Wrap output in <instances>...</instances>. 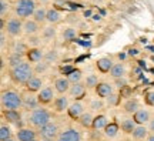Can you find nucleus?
<instances>
[{
    "mask_svg": "<svg viewBox=\"0 0 154 141\" xmlns=\"http://www.w3.org/2000/svg\"><path fill=\"white\" fill-rule=\"evenodd\" d=\"M69 107H70V103H69V97H66V94H60L53 101V109L56 113H64L69 110Z\"/></svg>",
    "mask_w": 154,
    "mask_h": 141,
    "instance_id": "9d476101",
    "label": "nucleus"
},
{
    "mask_svg": "<svg viewBox=\"0 0 154 141\" xmlns=\"http://www.w3.org/2000/svg\"><path fill=\"white\" fill-rule=\"evenodd\" d=\"M67 78H69V81L72 83V84H76V83H82V78H83V73L82 70H79V69H74V70L69 74V76H66Z\"/></svg>",
    "mask_w": 154,
    "mask_h": 141,
    "instance_id": "2f4dec72",
    "label": "nucleus"
},
{
    "mask_svg": "<svg viewBox=\"0 0 154 141\" xmlns=\"http://www.w3.org/2000/svg\"><path fill=\"white\" fill-rule=\"evenodd\" d=\"M42 141H53V140H42Z\"/></svg>",
    "mask_w": 154,
    "mask_h": 141,
    "instance_id": "864d4df0",
    "label": "nucleus"
},
{
    "mask_svg": "<svg viewBox=\"0 0 154 141\" xmlns=\"http://www.w3.org/2000/svg\"><path fill=\"white\" fill-rule=\"evenodd\" d=\"M0 30L3 32L6 30V23H5V17H0Z\"/></svg>",
    "mask_w": 154,
    "mask_h": 141,
    "instance_id": "09e8293b",
    "label": "nucleus"
},
{
    "mask_svg": "<svg viewBox=\"0 0 154 141\" xmlns=\"http://www.w3.org/2000/svg\"><path fill=\"white\" fill-rule=\"evenodd\" d=\"M113 66H114V63H113V60H111L110 57H101V59H99L97 63H96L97 70H99L100 73H103V74L110 73V70L113 69Z\"/></svg>",
    "mask_w": 154,
    "mask_h": 141,
    "instance_id": "dca6fc26",
    "label": "nucleus"
},
{
    "mask_svg": "<svg viewBox=\"0 0 154 141\" xmlns=\"http://www.w3.org/2000/svg\"><path fill=\"white\" fill-rule=\"evenodd\" d=\"M3 117L10 124H14L17 127L22 125V114L19 113V110H3Z\"/></svg>",
    "mask_w": 154,
    "mask_h": 141,
    "instance_id": "9b49d317",
    "label": "nucleus"
},
{
    "mask_svg": "<svg viewBox=\"0 0 154 141\" xmlns=\"http://www.w3.org/2000/svg\"><path fill=\"white\" fill-rule=\"evenodd\" d=\"M84 84L87 88H96V87L99 86V77L96 76V74H88L86 77V80H84Z\"/></svg>",
    "mask_w": 154,
    "mask_h": 141,
    "instance_id": "473e14b6",
    "label": "nucleus"
},
{
    "mask_svg": "<svg viewBox=\"0 0 154 141\" xmlns=\"http://www.w3.org/2000/svg\"><path fill=\"white\" fill-rule=\"evenodd\" d=\"M109 124V120H107V117L106 115H103V114H100V115H96L93 120V125H91V128L93 130H104L106 125Z\"/></svg>",
    "mask_w": 154,
    "mask_h": 141,
    "instance_id": "393cba45",
    "label": "nucleus"
},
{
    "mask_svg": "<svg viewBox=\"0 0 154 141\" xmlns=\"http://www.w3.org/2000/svg\"><path fill=\"white\" fill-rule=\"evenodd\" d=\"M26 59H27L29 63H36L37 64V63L42 61V59H44V54L38 47H30L27 54H26Z\"/></svg>",
    "mask_w": 154,
    "mask_h": 141,
    "instance_id": "f3484780",
    "label": "nucleus"
},
{
    "mask_svg": "<svg viewBox=\"0 0 154 141\" xmlns=\"http://www.w3.org/2000/svg\"><path fill=\"white\" fill-rule=\"evenodd\" d=\"M6 30H7V34L11 36V37H17L23 33V23L22 19H17V17H11L7 20L6 23Z\"/></svg>",
    "mask_w": 154,
    "mask_h": 141,
    "instance_id": "423d86ee",
    "label": "nucleus"
},
{
    "mask_svg": "<svg viewBox=\"0 0 154 141\" xmlns=\"http://www.w3.org/2000/svg\"><path fill=\"white\" fill-rule=\"evenodd\" d=\"M120 94H113V96H110V97L107 98V101H109V104H111V106H117L119 104V101H120Z\"/></svg>",
    "mask_w": 154,
    "mask_h": 141,
    "instance_id": "c03bdc74",
    "label": "nucleus"
},
{
    "mask_svg": "<svg viewBox=\"0 0 154 141\" xmlns=\"http://www.w3.org/2000/svg\"><path fill=\"white\" fill-rule=\"evenodd\" d=\"M126 66L123 64V63H116L113 66V69L110 70V76L113 78H121V77H126Z\"/></svg>",
    "mask_w": 154,
    "mask_h": 141,
    "instance_id": "b1692460",
    "label": "nucleus"
},
{
    "mask_svg": "<svg viewBox=\"0 0 154 141\" xmlns=\"http://www.w3.org/2000/svg\"><path fill=\"white\" fill-rule=\"evenodd\" d=\"M42 86H43V80H42L40 77L34 76L33 78L26 84V90H27L29 93H38V91H42V90H43Z\"/></svg>",
    "mask_w": 154,
    "mask_h": 141,
    "instance_id": "4be33fe9",
    "label": "nucleus"
},
{
    "mask_svg": "<svg viewBox=\"0 0 154 141\" xmlns=\"http://www.w3.org/2000/svg\"><path fill=\"white\" fill-rule=\"evenodd\" d=\"M133 138L137 141H141V140H147L149 138V128L146 125H137L134 131H133Z\"/></svg>",
    "mask_w": 154,
    "mask_h": 141,
    "instance_id": "5701e85b",
    "label": "nucleus"
},
{
    "mask_svg": "<svg viewBox=\"0 0 154 141\" xmlns=\"http://www.w3.org/2000/svg\"><path fill=\"white\" fill-rule=\"evenodd\" d=\"M67 114H69L70 118L79 120L83 114H84V106H83V103H80V101H74V103H72L70 104V107H69V110H67Z\"/></svg>",
    "mask_w": 154,
    "mask_h": 141,
    "instance_id": "ddd939ff",
    "label": "nucleus"
},
{
    "mask_svg": "<svg viewBox=\"0 0 154 141\" xmlns=\"http://www.w3.org/2000/svg\"><path fill=\"white\" fill-rule=\"evenodd\" d=\"M60 134V130H59V124L54 123V121H50L47 124L38 128V136L42 137L43 140H53L56 141L57 137Z\"/></svg>",
    "mask_w": 154,
    "mask_h": 141,
    "instance_id": "39448f33",
    "label": "nucleus"
},
{
    "mask_svg": "<svg viewBox=\"0 0 154 141\" xmlns=\"http://www.w3.org/2000/svg\"><path fill=\"white\" fill-rule=\"evenodd\" d=\"M114 84H116V87H119V88L121 90L123 87L128 86V81H127L126 77H121V78H116V80H114Z\"/></svg>",
    "mask_w": 154,
    "mask_h": 141,
    "instance_id": "37998d69",
    "label": "nucleus"
},
{
    "mask_svg": "<svg viewBox=\"0 0 154 141\" xmlns=\"http://www.w3.org/2000/svg\"><path fill=\"white\" fill-rule=\"evenodd\" d=\"M94 91L97 94V97L99 98H109L110 96L114 94V87L111 86L110 83H99V86L94 88Z\"/></svg>",
    "mask_w": 154,
    "mask_h": 141,
    "instance_id": "1a4fd4ad",
    "label": "nucleus"
},
{
    "mask_svg": "<svg viewBox=\"0 0 154 141\" xmlns=\"http://www.w3.org/2000/svg\"><path fill=\"white\" fill-rule=\"evenodd\" d=\"M93 120H94V117L91 115V113H84L77 121H79V124L82 125V127H84V128H91Z\"/></svg>",
    "mask_w": 154,
    "mask_h": 141,
    "instance_id": "c756f323",
    "label": "nucleus"
},
{
    "mask_svg": "<svg viewBox=\"0 0 154 141\" xmlns=\"http://www.w3.org/2000/svg\"><path fill=\"white\" fill-rule=\"evenodd\" d=\"M43 36L46 38H53L56 36V30L54 27H46L43 30Z\"/></svg>",
    "mask_w": 154,
    "mask_h": 141,
    "instance_id": "79ce46f5",
    "label": "nucleus"
},
{
    "mask_svg": "<svg viewBox=\"0 0 154 141\" xmlns=\"http://www.w3.org/2000/svg\"><path fill=\"white\" fill-rule=\"evenodd\" d=\"M49 69V63L46 61H42V63H37L36 69H34V73H44V71Z\"/></svg>",
    "mask_w": 154,
    "mask_h": 141,
    "instance_id": "a19ab883",
    "label": "nucleus"
},
{
    "mask_svg": "<svg viewBox=\"0 0 154 141\" xmlns=\"http://www.w3.org/2000/svg\"><path fill=\"white\" fill-rule=\"evenodd\" d=\"M131 94H133V88L130 86L123 87V88L120 90V97L121 98H126V100H128V98H131Z\"/></svg>",
    "mask_w": 154,
    "mask_h": 141,
    "instance_id": "e433bc0d",
    "label": "nucleus"
},
{
    "mask_svg": "<svg viewBox=\"0 0 154 141\" xmlns=\"http://www.w3.org/2000/svg\"><path fill=\"white\" fill-rule=\"evenodd\" d=\"M63 38L64 40H67V41H72V40H74V38L77 37V32H76V29H73V27H67L63 30Z\"/></svg>",
    "mask_w": 154,
    "mask_h": 141,
    "instance_id": "f704fd0d",
    "label": "nucleus"
},
{
    "mask_svg": "<svg viewBox=\"0 0 154 141\" xmlns=\"http://www.w3.org/2000/svg\"><path fill=\"white\" fill-rule=\"evenodd\" d=\"M7 10H9V3H7V0H0V17H5Z\"/></svg>",
    "mask_w": 154,
    "mask_h": 141,
    "instance_id": "ea45409f",
    "label": "nucleus"
},
{
    "mask_svg": "<svg viewBox=\"0 0 154 141\" xmlns=\"http://www.w3.org/2000/svg\"><path fill=\"white\" fill-rule=\"evenodd\" d=\"M149 131L154 133V118H151V120L149 121Z\"/></svg>",
    "mask_w": 154,
    "mask_h": 141,
    "instance_id": "8fccbe9b",
    "label": "nucleus"
},
{
    "mask_svg": "<svg viewBox=\"0 0 154 141\" xmlns=\"http://www.w3.org/2000/svg\"><path fill=\"white\" fill-rule=\"evenodd\" d=\"M23 61H24V56L19 54L16 51H13V53L9 56V66H10V69H13V67H16V66H19V64H22Z\"/></svg>",
    "mask_w": 154,
    "mask_h": 141,
    "instance_id": "7c9ffc66",
    "label": "nucleus"
},
{
    "mask_svg": "<svg viewBox=\"0 0 154 141\" xmlns=\"http://www.w3.org/2000/svg\"><path fill=\"white\" fill-rule=\"evenodd\" d=\"M29 43L32 44V46H34V47H37L40 41H38V38H37V37H30V40H29Z\"/></svg>",
    "mask_w": 154,
    "mask_h": 141,
    "instance_id": "de8ad7c7",
    "label": "nucleus"
},
{
    "mask_svg": "<svg viewBox=\"0 0 154 141\" xmlns=\"http://www.w3.org/2000/svg\"><path fill=\"white\" fill-rule=\"evenodd\" d=\"M103 101H101V98H96V100H93L91 103H90V109L94 110V111H99V110L103 109Z\"/></svg>",
    "mask_w": 154,
    "mask_h": 141,
    "instance_id": "4c0bfd02",
    "label": "nucleus"
},
{
    "mask_svg": "<svg viewBox=\"0 0 154 141\" xmlns=\"http://www.w3.org/2000/svg\"><path fill=\"white\" fill-rule=\"evenodd\" d=\"M146 103L149 106H154V93H147L146 96Z\"/></svg>",
    "mask_w": 154,
    "mask_h": 141,
    "instance_id": "a18cd8bd",
    "label": "nucleus"
},
{
    "mask_svg": "<svg viewBox=\"0 0 154 141\" xmlns=\"http://www.w3.org/2000/svg\"><path fill=\"white\" fill-rule=\"evenodd\" d=\"M0 100H2L3 110H19L20 107H23V96L13 90L3 91Z\"/></svg>",
    "mask_w": 154,
    "mask_h": 141,
    "instance_id": "f03ea898",
    "label": "nucleus"
},
{
    "mask_svg": "<svg viewBox=\"0 0 154 141\" xmlns=\"http://www.w3.org/2000/svg\"><path fill=\"white\" fill-rule=\"evenodd\" d=\"M38 98L37 96H33L32 93L27 96H23V109L29 110V111H34L36 109H38Z\"/></svg>",
    "mask_w": 154,
    "mask_h": 141,
    "instance_id": "2eb2a0df",
    "label": "nucleus"
},
{
    "mask_svg": "<svg viewBox=\"0 0 154 141\" xmlns=\"http://www.w3.org/2000/svg\"><path fill=\"white\" fill-rule=\"evenodd\" d=\"M61 19V13L56 7H51L47 10V23L50 24H56V23H59Z\"/></svg>",
    "mask_w": 154,
    "mask_h": 141,
    "instance_id": "cd10ccee",
    "label": "nucleus"
},
{
    "mask_svg": "<svg viewBox=\"0 0 154 141\" xmlns=\"http://www.w3.org/2000/svg\"><path fill=\"white\" fill-rule=\"evenodd\" d=\"M13 51H16V53H19V54L26 56V54H27V51H29V49H27V46H26L24 43H22V41H17Z\"/></svg>",
    "mask_w": 154,
    "mask_h": 141,
    "instance_id": "c9c22d12",
    "label": "nucleus"
},
{
    "mask_svg": "<svg viewBox=\"0 0 154 141\" xmlns=\"http://www.w3.org/2000/svg\"><path fill=\"white\" fill-rule=\"evenodd\" d=\"M32 141H38V140H37V138H34V140H32Z\"/></svg>",
    "mask_w": 154,
    "mask_h": 141,
    "instance_id": "5fc2aeb1",
    "label": "nucleus"
},
{
    "mask_svg": "<svg viewBox=\"0 0 154 141\" xmlns=\"http://www.w3.org/2000/svg\"><path fill=\"white\" fill-rule=\"evenodd\" d=\"M33 20H36L38 24L47 22V9H44V7H37L36 11H34V14H33Z\"/></svg>",
    "mask_w": 154,
    "mask_h": 141,
    "instance_id": "c85d7f7f",
    "label": "nucleus"
},
{
    "mask_svg": "<svg viewBox=\"0 0 154 141\" xmlns=\"http://www.w3.org/2000/svg\"><path fill=\"white\" fill-rule=\"evenodd\" d=\"M119 130H120V125L117 123H109L104 128V136L107 138H114L119 134Z\"/></svg>",
    "mask_w": 154,
    "mask_h": 141,
    "instance_id": "bb28decb",
    "label": "nucleus"
},
{
    "mask_svg": "<svg viewBox=\"0 0 154 141\" xmlns=\"http://www.w3.org/2000/svg\"><path fill=\"white\" fill-rule=\"evenodd\" d=\"M146 141H154V134H151V136H149V138Z\"/></svg>",
    "mask_w": 154,
    "mask_h": 141,
    "instance_id": "3c124183",
    "label": "nucleus"
},
{
    "mask_svg": "<svg viewBox=\"0 0 154 141\" xmlns=\"http://www.w3.org/2000/svg\"><path fill=\"white\" fill-rule=\"evenodd\" d=\"M56 141H82V133L76 128H66L60 131Z\"/></svg>",
    "mask_w": 154,
    "mask_h": 141,
    "instance_id": "0eeeda50",
    "label": "nucleus"
},
{
    "mask_svg": "<svg viewBox=\"0 0 154 141\" xmlns=\"http://www.w3.org/2000/svg\"><path fill=\"white\" fill-rule=\"evenodd\" d=\"M36 2L34 0H17L16 6H14V11L19 19H24L27 20V17H33L34 11H36Z\"/></svg>",
    "mask_w": 154,
    "mask_h": 141,
    "instance_id": "20e7f679",
    "label": "nucleus"
},
{
    "mask_svg": "<svg viewBox=\"0 0 154 141\" xmlns=\"http://www.w3.org/2000/svg\"><path fill=\"white\" fill-rule=\"evenodd\" d=\"M70 87H72V83L69 81L67 77H59V78H56L54 90L59 93V94H66V93H69Z\"/></svg>",
    "mask_w": 154,
    "mask_h": 141,
    "instance_id": "4468645a",
    "label": "nucleus"
},
{
    "mask_svg": "<svg viewBox=\"0 0 154 141\" xmlns=\"http://www.w3.org/2000/svg\"><path fill=\"white\" fill-rule=\"evenodd\" d=\"M133 120L136 121V124L137 125H144L146 123H149L150 120V113L147 111L146 109H140L138 111L133 114Z\"/></svg>",
    "mask_w": 154,
    "mask_h": 141,
    "instance_id": "6ab92c4d",
    "label": "nucleus"
},
{
    "mask_svg": "<svg viewBox=\"0 0 154 141\" xmlns=\"http://www.w3.org/2000/svg\"><path fill=\"white\" fill-rule=\"evenodd\" d=\"M57 57H59V54H57V51H54V50H53V51H49V53H47V54L44 56V61H46V63H53V61H56V60H57Z\"/></svg>",
    "mask_w": 154,
    "mask_h": 141,
    "instance_id": "58836bf2",
    "label": "nucleus"
},
{
    "mask_svg": "<svg viewBox=\"0 0 154 141\" xmlns=\"http://www.w3.org/2000/svg\"><path fill=\"white\" fill-rule=\"evenodd\" d=\"M123 109H124V111L128 114H134L136 111H138L140 110V101H138L137 98H128V100H126V103L123 104Z\"/></svg>",
    "mask_w": 154,
    "mask_h": 141,
    "instance_id": "412c9836",
    "label": "nucleus"
},
{
    "mask_svg": "<svg viewBox=\"0 0 154 141\" xmlns=\"http://www.w3.org/2000/svg\"><path fill=\"white\" fill-rule=\"evenodd\" d=\"M10 77L16 84H27L34 77V69L29 61H23L22 64L10 69Z\"/></svg>",
    "mask_w": 154,
    "mask_h": 141,
    "instance_id": "f257e3e1",
    "label": "nucleus"
},
{
    "mask_svg": "<svg viewBox=\"0 0 154 141\" xmlns=\"http://www.w3.org/2000/svg\"><path fill=\"white\" fill-rule=\"evenodd\" d=\"M38 30H40V27H38V23L36 22V20H24V23H23V33H26L27 36H34L36 33H38Z\"/></svg>",
    "mask_w": 154,
    "mask_h": 141,
    "instance_id": "aec40b11",
    "label": "nucleus"
},
{
    "mask_svg": "<svg viewBox=\"0 0 154 141\" xmlns=\"http://www.w3.org/2000/svg\"><path fill=\"white\" fill-rule=\"evenodd\" d=\"M37 98H38V103L43 104V106L54 101V91H53V88L51 87H44L42 91L37 93Z\"/></svg>",
    "mask_w": 154,
    "mask_h": 141,
    "instance_id": "f8f14e48",
    "label": "nucleus"
},
{
    "mask_svg": "<svg viewBox=\"0 0 154 141\" xmlns=\"http://www.w3.org/2000/svg\"><path fill=\"white\" fill-rule=\"evenodd\" d=\"M7 141H16V140H13V138H10V140H7Z\"/></svg>",
    "mask_w": 154,
    "mask_h": 141,
    "instance_id": "603ef678",
    "label": "nucleus"
},
{
    "mask_svg": "<svg viewBox=\"0 0 154 141\" xmlns=\"http://www.w3.org/2000/svg\"><path fill=\"white\" fill-rule=\"evenodd\" d=\"M11 138V130L9 125L2 124L0 127V141H7Z\"/></svg>",
    "mask_w": 154,
    "mask_h": 141,
    "instance_id": "72a5a7b5",
    "label": "nucleus"
},
{
    "mask_svg": "<svg viewBox=\"0 0 154 141\" xmlns=\"http://www.w3.org/2000/svg\"><path fill=\"white\" fill-rule=\"evenodd\" d=\"M51 121V113L49 110L43 109V107H38L34 111L30 113L29 115V123L33 125V127H37V128H42L44 125Z\"/></svg>",
    "mask_w": 154,
    "mask_h": 141,
    "instance_id": "7ed1b4c3",
    "label": "nucleus"
},
{
    "mask_svg": "<svg viewBox=\"0 0 154 141\" xmlns=\"http://www.w3.org/2000/svg\"><path fill=\"white\" fill-rule=\"evenodd\" d=\"M86 91H87V87H86L84 83H76V84H72L70 90H69V94H70V97L74 98V101H80V100L84 98Z\"/></svg>",
    "mask_w": 154,
    "mask_h": 141,
    "instance_id": "6e6552de",
    "label": "nucleus"
},
{
    "mask_svg": "<svg viewBox=\"0 0 154 141\" xmlns=\"http://www.w3.org/2000/svg\"><path fill=\"white\" fill-rule=\"evenodd\" d=\"M121 130H123V133H126V134H133V131H134V128L137 127V124H136V121L133 118H124L123 121H121Z\"/></svg>",
    "mask_w": 154,
    "mask_h": 141,
    "instance_id": "a878e982",
    "label": "nucleus"
},
{
    "mask_svg": "<svg viewBox=\"0 0 154 141\" xmlns=\"http://www.w3.org/2000/svg\"><path fill=\"white\" fill-rule=\"evenodd\" d=\"M42 2H47V0H42Z\"/></svg>",
    "mask_w": 154,
    "mask_h": 141,
    "instance_id": "6e6d98bb",
    "label": "nucleus"
},
{
    "mask_svg": "<svg viewBox=\"0 0 154 141\" xmlns=\"http://www.w3.org/2000/svg\"><path fill=\"white\" fill-rule=\"evenodd\" d=\"M5 44H6V36H5V33L2 32L0 33V47L3 49V47H5Z\"/></svg>",
    "mask_w": 154,
    "mask_h": 141,
    "instance_id": "49530a36",
    "label": "nucleus"
},
{
    "mask_svg": "<svg viewBox=\"0 0 154 141\" xmlns=\"http://www.w3.org/2000/svg\"><path fill=\"white\" fill-rule=\"evenodd\" d=\"M16 137L17 141H32L34 138H37V134L33 128H19Z\"/></svg>",
    "mask_w": 154,
    "mask_h": 141,
    "instance_id": "a211bd4d",
    "label": "nucleus"
}]
</instances>
